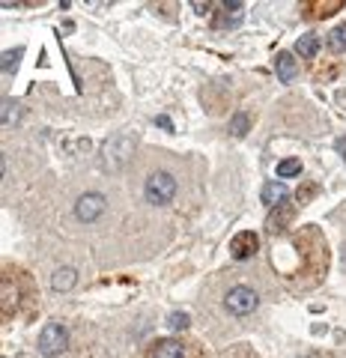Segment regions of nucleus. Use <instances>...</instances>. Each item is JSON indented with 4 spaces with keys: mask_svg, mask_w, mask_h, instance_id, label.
<instances>
[{
    "mask_svg": "<svg viewBox=\"0 0 346 358\" xmlns=\"http://www.w3.org/2000/svg\"><path fill=\"white\" fill-rule=\"evenodd\" d=\"M329 42H331V48H334V51L346 54V24L334 27V30H331V36H329Z\"/></svg>",
    "mask_w": 346,
    "mask_h": 358,
    "instance_id": "4468645a",
    "label": "nucleus"
},
{
    "mask_svg": "<svg viewBox=\"0 0 346 358\" xmlns=\"http://www.w3.org/2000/svg\"><path fill=\"white\" fill-rule=\"evenodd\" d=\"M343 260H346V248H343Z\"/></svg>",
    "mask_w": 346,
    "mask_h": 358,
    "instance_id": "4be33fe9",
    "label": "nucleus"
},
{
    "mask_svg": "<svg viewBox=\"0 0 346 358\" xmlns=\"http://www.w3.org/2000/svg\"><path fill=\"white\" fill-rule=\"evenodd\" d=\"M150 358H185V346L180 341H159Z\"/></svg>",
    "mask_w": 346,
    "mask_h": 358,
    "instance_id": "1a4fd4ad",
    "label": "nucleus"
},
{
    "mask_svg": "<svg viewBox=\"0 0 346 358\" xmlns=\"http://www.w3.org/2000/svg\"><path fill=\"white\" fill-rule=\"evenodd\" d=\"M66 346H69V331H66V326L63 322H48L39 334V352L45 358H54V355L66 352Z\"/></svg>",
    "mask_w": 346,
    "mask_h": 358,
    "instance_id": "f03ea898",
    "label": "nucleus"
},
{
    "mask_svg": "<svg viewBox=\"0 0 346 358\" xmlns=\"http://www.w3.org/2000/svg\"><path fill=\"white\" fill-rule=\"evenodd\" d=\"M242 18H245V3H239V0H224V3L218 6L215 24L218 27H236Z\"/></svg>",
    "mask_w": 346,
    "mask_h": 358,
    "instance_id": "423d86ee",
    "label": "nucleus"
},
{
    "mask_svg": "<svg viewBox=\"0 0 346 358\" xmlns=\"http://www.w3.org/2000/svg\"><path fill=\"white\" fill-rule=\"evenodd\" d=\"M296 54H298V57H317V54H319V39L314 36V33H308V36H298Z\"/></svg>",
    "mask_w": 346,
    "mask_h": 358,
    "instance_id": "9b49d317",
    "label": "nucleus"
},
{
    "mask_svg": "<svg viewBox=\"0 0 346 358\" xmlns=\"http://www.w3.org/2000/svg\"><path fill=\"white\" fill-rule=\"evenodd\" d=\"M18 60H21V48L3 51V75H13L18 69Z\"/></svg>",
    "mask_w": 346,
    "mask_h": 358,
    "instance_id": "2eb2a0df",
    "label": "nucleus"
},
{
    "mask_svg": "<svg viewBox=\"0 0 346 358\" xmlns=\"http://www.w3.org/2000/svg\"><path fill=\"white\" fill-rule=\"evenodd\" d=\"M257 305H260V299H257V293L251 287H233L224 296V308L233 313V317H245V313H251Z\"/></svg>",
    "mask_w": 346,
    "mask_h": 358,
    "instance_id": "7ed1b4c3",
    "label": "nucleus"
},
{
    "mask_svg": "<svg viewBox=\"0 0 346 358\" xmlns=\"http://www.w3.org/2000/svg\"><path fill=\"white\" fill-rule=\"evenodd\" d=\"M245 129H248V117H245V114H236V117H233V122H230V131L236 134V138H242Z\"/></svg>",
    "mask_w": 346,
    "mask_h": 358,
    "instance_id": "f3484780",
    "label": "nucleus"
},
{
    "mask_svg": "<svg viewBox=\"0 0 346 358\" xmlns=\"http://www.w3.org/2000/svg\"><path fill=\"white\" fill-rule=\"evenodd\" d=\"M301 173V162L298 159H284V162H277V176L281 179H293Z\"/></svg>",
    "mask_w": 346,
    "mask_h": 358,
    "instance_id": "f8f14e48",
    "label": "nucleus"
},
{
    "mask_svg": "<svg viewBox=\"0 0 346 358\" xmlns=\"http://www.w3.org/2000/svg\"><path fill=\"white\" fill-rule=\"evenodd\" d=\"M155 126H161V129H173V122L167 120V117H155Z\"/></svg>",
    "mask_w": 346,
    "mask_h": 358,
    "instance_id": "a211bd4d",
    "label": "nucleus"
},
{
    "mask_svg": "<svg viewBox=\"0 0 346 358\" xmlns=\"http://www.w3.org/2000/svg\"><path fill=\"white\" fill-rule=\"evenodd\" d=\"M305 358H317V355H305Z\"/></svg>",
    "mask_w": 346,
    "mask_h": 358,
    "instance_id": "412c9836",
    "label": "nucleus"
},
{
    "mask_svg": "<svg viewBox=\"0 0 346 358\" xmlns=\"http://www.w3.org/2000/svg\"><path fill=\"white\" fill-rule=\"evenodd\" d=\"M143 194H147V200H150V203H155V206L171 203L173 194H176V179L167 173V171H155L147 179V188H143Z\"/></svg>",
    "mask_w": 346,
    "mask_h": 358,
    "instance_id": "f257e3e1",
    "label": "nucleus"
},
{
    "mask_svg": "<svg viewBox=\"0 0 346 358\" xmlns=\"http://www.w3.org/2000/svg\"><path fill=\"white\" fill-rule=\"evenodd\" d=\"M173 331H182V329H188V313H182V310H176V313H171V322H167Z\"/></svg>",
    "mask_w": 346,
    "mask_h": 358,
    "instance_id": "dca6fc26",
    "label": "nucleus"
},
{
    "mask_svg": "<svg viewBox=\"0 0 346 358\" xmlns=\"http://www.w3.org/2000/svg\"><path fill=\"white\" fill-rule=\"evenodd\" d=\"M192 6H194L197 15H206V9H209V3H192Z\"/></svg>",
    "mask_w": 346,
    "mask_h": 358,
    "instance_id": "aec40b11",
    "label": "nucleus"
},
{
    "mask_svg": "<svg viewBox=\"0 0 346 358\" xmlns=\"http://www.w3.org/2000/svg\"><path fill=\"white\" fill-rule=\"evenodd\" d=\"M257 245H260V239H257V233L245 230V233H236L230 242V254L233 260H248V257L257 251Z\"/></svg>",
    "mask_w": 346,
    "mask_h": 358,
    "instance_id": "39448f33",
    "label": "nucleus"
},
{
    "mask_svg": "<svg viewBox=\"0 0 346 358\" xmlns=\"http://www.w3.org/2000/svg\"><path fill=\"white\" fill-rule=\"evenodd\" d=\"M275 69H277V78H281L284 84H289L296 78V60H293V54H277V60H275Z\"/></svg>",
    "mask_w": 346,
    "mask_h": 358,
    "instance_id": "9d476101",
    "label": "nucleus"
},
{
    "mask_svg": "<svg viewBox=\"0 0 346 358\" xmlns=\"http://www.w3.org/2000/svg\"><path fill=\"white\" fill-rule=\"evenodd\" d=\"M338 152H340V159L346 162V138H340V141H338Z\"/></svg>",
    "mask_w": 346,
    "mask_h": 358,
    "instance_id": "6ab92c4d",
    "label": "nucleus"
},
{
    "mask_svg": "<svg viewBox=\"0 0 346 358\" xmlns=\"http://www.w3.org/2000/svg\"><path fill=\"white\" fill-rule=\"evenodd\" d=\"M105 212V197L102 194H96V192H87L78 197V203H75V215L78 221H84V224H93L99 215Z\"/></svg>",
    "mask_w": 346,
    "mask_h": 358,
    "instance_id": "20e7f679",
    "label": "nucleus"
},
{
    "mask_svg": "<svg viewBox=\"0 0 346 358\" xmlns=\"http://www.w3.org/2000/svg\"><path fill=\"white\" fill-rule=\"evenodd\" d=\"M263 203L269 206V209H277V206H284L287 203V197H289V188L284 182H266L263 185Z\"/></svg>",
    "mask_w": 346,
    "mask_h": 358,
    "instance_id": "0eeeda50",
    "label": "nucleus"
},
{
    "mask_svg": "<svg viewBox=\"0 0 346 358\" xmlns=\"http://www.w3.org/2000/svg\"><path fill=\"white\" fill-rule=\"evenodd\" d=\"M75 284H78V272L72 266H63L60 272H54V278H51V287L57 289V293H69Z\"/></svg>",
    "mask_w": 346,
    "mask_h": 358,
    "instance_id": "6e6552de",
    "label": "nucleus"
},
{
    "mask_svg": "<svg viewBox=\"0 0 346 358\" xmlns=\"http://www.w3.org/2000/svg\"><path fill=\"white\" fill-rule=\"evenodd\" d=\"M18 117H21V105L15 102V99H6V102H3V129L15 126Z\"/></svg>",
    "mask_w": 346,
    "mask_h": 358,
    "instance_id": "ddd939ff",
    "label": "nucleus"
}]
</instances>
